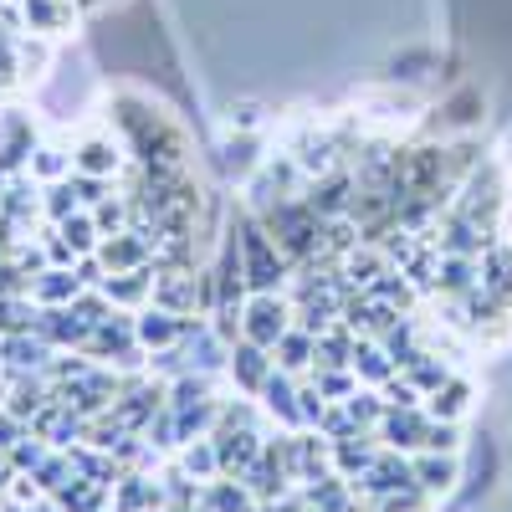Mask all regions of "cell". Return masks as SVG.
Returning a JSON list of instances; mask_svg holds the SVG:
<instances>
[{"label":"cell","instance_id":"2","mask_svg":"<svg viewBox=\"0 0 512 512\" xmlns=\"http://www.w3.org/2000/svg\"><path fill=\"white\" fill-rule=\"evenodd\" d=\"M287 328H292V313L277 292H256L241 313V338H251V344H262V349H277V338Z\"/></svg>","mask_w":512,"mask_h":512},{"label":"cell","instance_id":"7","mask_svg":"<svg viewBox=\"0 0 512 512\" xmlns=\"http://www.w3.org/2000/svg\"><path fill=\"white\" fill-rule=\"evenodd\" d=\"M379 461V446L369 441V431H359V436H344V441H333V472L338 477H349V482H359L369 466Z\"/></svg>","mask_w":512,"mask_h":512},{"label":"cell","instance_id":"10","mask_svg":"<svg viewBox=\"0 0 512 512\" xmlns=\"http://www.w3.org/2000/svg\"><path fill=\"white\" fill-rule=\"evenodd\" d=\"M410 461H415V482L425 492H446L456 482V451H420Z\"/></svg>","mask_w":512,"mask_h":512},{"label":"cell","instance_id":"17","mask_svg":"<svg viewBox=\"0 0 512 512\" xmlns=\"http://www.w3.org/2000/svg\"><path fill=\"white\" fill-rule=\"evenodd\" d=\"M185 472H190V477H221V456H216V441H210V436L190 441V446H185Z\"/></svg>","mask_w":512,"mask_h":512},{"label":"cell","instance_id":"18","mask_svg":"<svg viewBox=\"0 0 512 512\" xmlns=\"http://www.w3.org/2000/svg\"><path fill=\"white\" fill-rule=\"evenodd\" d=\"M77 282L82 277H72V272H41L36 277V297H41V303H72V297H77Z\"/></svg>","mask_w":512,"mask_h":512},{"label":"cell","instance_id":"8","mask_svg":"<svg viewBox=\"0 0 512 512\" xmlns=\"http://www.w3.org/2000/svg\"><path fill=\"white\" fill-rule=\"evenodd\" d=\"M349 369H354L364 384H374V390H379V384L390 379V374H400V364H395L390 354H384V344H379V338H354Z\"/></svg>","mask_w":512,"mask_h":512},{"label":"cell","instance_id":"25","mask_svg":"<svg viewBox=\"0 0 512 512\" xmlns=\"http://www.w3.org/2000/svg\"><path fill=\"white\" fill-rule=\"evenodd\" d=\"M36 175H62V154L57 149H41L36 154Z\"/></svg>","mask_w":512,"mask_h":512},{"label":"cell","instance_id":"16","mask_svg":"<svg viewBox=\"0 0 512 512\" xmlns=\"http://www.w3.org/2000/svg\"><path fill=\"white\" fill-rule=\"evenodd\" d=\"M77 169H82V175H113V169H118V149L108 139H88L77 149Z\"/></svg>","mask_w":512,"mask_h":512},{"label":"cell","instance_id":"6","mask_svg":"<svg viewBox=\"0 0 512 512\" xmlns=\"http://www.w3.org/2000/svg\"><path fill=\"white\" fill-rule=\"evenodd\" d=\"M277 359V369H287V374H303V369H313V359H318V333H308L303 323H292L282 338H277V349H272Z\"/></svg>","mask_w":512,"mask_h":512},{"label":"cell","instance_id":"15","mask_svg":"<svg viewBox=\"0 0 512 512\" xmlns=\"http://www.w3.org/2000/svg\"><path fill=\"white\" fill-rule=\"evenodd\" d=\"M364 292H369V297H379V303H390V308H405V303H410V277H405V272H395V267H384Z\"/></svg>","mask_w":512,"mask_h":512},{"label":"cell","instance_id":"9","mask_svg":"<svg viewBox=\"0 0 512 512\" xmlns=\"http://www.w3.org/2000/svg\"><path fill=\"white\" fill-rule=\"evenodd\" d=\"M200 512H256V497L241 477H221L200 492Z\"/></svg>","mask_w":512,"mask_h":512},{"label":"cell","instance_id":"13","mask_svg":"<svg viewBox=\"0 0 512 512\" xmlns=\"http://www.w3.org/2000/svg\"><path fill=\"white\" fill-rule=\"evenodd\" d=\"M466 400H472V390H466L461 379H446L436 395H425V415H431V420H456L466 410Z\"/></svg>","mask_w":512,"mask_h":512},{"label":"cell","instance_id":"21","mask_svg":"<svg viewBox=\"0 0 512 512\" xmlns=\"http://www.w3.org/2000/svg\"><path fill=\"white\" fill-rule=\"evenodd\" d=\"M62 241H67L72 251H88V246H93V221H88V216H67V221H62Z\"/></svg>","mask_w":512,"mask_h":512},{"label":"cell","instance_id":"26","mask_svg":"<svg viewBox=\"0 0 512 512\" xmlns=\"http://www.w3.org/2000/svg\"><path fill=\"white\" fill-rule=\"evenodd\" d=\"M175 512H195V507H190V502H175Z\"/></svg>","mask_w":512,"mask_h":512},{"label":"cell","instance_id":"3","mask_svg":"<svg viewBox=\"0 0 512 512\" xmlns=\"http://www.w3.org/2000/svg\"><path fill=\"white\" fill-rule=\"evenodd\" d=\"M349 487L364 492L369 502L390 497V492H405V487H415V461H410V451H379V461L369 466L359 482H349Z\"/></svg>","mask_w":512,"mask_h":512},{"label":"cell","instance_id":"4","mask_svg":"<svg viewBox=\"0 0 512 512\" xmlns=\"http://www.w3.org/2000/svg\"><path fill=\"white\" fill-rule=\"evenodd\" d=\"M431 415L425 405H405V410H384L379 420V441H390V451H425V436H431Z\"/></svg>","mask_w":512,"mask_h":512},{"label":"cell","instance_id":"5","mask_svg":"<svg viewBox=\"0 0 512 512\" xmlns=\"http://www.w3.org/2000/svg\"><path fill=\"white\" fill-rule=\"evenodd\" d=\"M267 354H272V349L251 344V338H236V344H231V359H226V364H231V379L241 384L246 395H262V384L272 379V369H277V364H272Z\"/></svg>","mask_w":512,"mask_h":512},{"label":"cell","instance_id":"14","mask_svg":"<svg viewBox=\"0 0 512 512\" xmlns=\"http://www.w3.org/2000/svg\"><path fill=\"white\" fill-rule=\"evenodd\" d=\"M344 410H349V420H354V431H379V420H384V395L379 390H354L349 400H344Z\"/></svg>","mask_w":512,"mask_h":512},{"label":"cell","instance_id":"19","mask_svg":"<svg viewBox=\"0 0 512 512\" xmlns=\"http://www.w3.org/2000/svg\"><path fill=\"white\" fill-rule=\"evenodd\" d=\"M21 6H26V21H31L36 31H57V26L67 21L62 0H21Z\"/></svg>","mask_w":512,"mask_h":512},{"label":"cell","instance_id":"23","mask_svg":"<svg viewBox=\"0 0 512 512\" xmlns=\"http://www.w3.org/2000/svg\"><path fill=\"white\" fill-rule=\"evenodd\" d=\"M16 441H26V436H21V425H16V415H0V456H6Z\"/></svg>","mask_w":512,"mask_h":512},{"label":"cell","instance_id":"11","mask_svg":"<svg viewBox=\"0 0 512 512\" xmlns=\"http://www.w3.org/2000/svg\"><path fill=\"white\" fill-rule=\"evenodd\" d=\"M262 400H267V410H272L277 420L303 425V405H297V390H292V374H287V369H272V379L262 384Z\"/></svg>","mask_w":512,"mask_h":512},{"label":"cell","instance_id":"20","mask_svg":"<svg viewBox=\"0 0 512 512\" xmlns=\"http://www.w3.org/2000/svg\"><path fill=\"white\" fill-rule=\"evenodd\" d=\"M379 395H384V405H390V410H405V405H420V400H425L405 374H390V379L379 384Z\"/></svg>","mask_w":512,"mask_h":512},{"label":"cell","instance_id":"24","mask_svg":"<svg viewBox=\"0 0 512 512\" xmlns=\"http://www.w3.org/2000/svg\"><path fill=\"white\" fill-rule=\"evenodd\" d=\"M98 226H103V231H118V226H123V205H118L113 195H108L103 210H98Z\"/></svg>","mask_w":512,"mask_h":512},{"label":"cell","instance_id":"22","mask_svg":"<svg viewBox=\"0 0 512 512\" xmlns=\"http://www.w3.org/2000/svg\"><path fill=\"white\" fill-rule=\"evenodd\" d=\"M72 205H77V185H57V190H52V200H47L52 221H67V216H72Z\"/></svg>","mask_w":512,"mask_h":512},{"label":"cell","instance_id":"1","mask_svg":"<svg viewBox=\"0 0 512 512\" xmlns=\"http://www.w3.org/2000/svg\"><path fill=\"white\" fill-rule=\"evenodd\" d=\"M241 262H246V287L256 292H277L287 277V251L267 241V226L241 221Z\"/></svg>","mask_w":512,"mask_h":512},{"label":"cell","instance_id":"12","mask_svg":"<svg viewBox=\"0 0 512 512\" xmlns=\"http://www.w3.org/2000/svg\"><path fill=\"white\" fill-rule=\"evenodd\" d=\"M0 359H6L11 369H41V359H47V338H31L26 333H6L0 338Z\"/></svg>","mask_w":512,"mask_h":512}]
</instances>
